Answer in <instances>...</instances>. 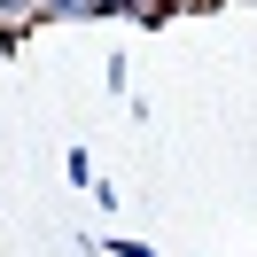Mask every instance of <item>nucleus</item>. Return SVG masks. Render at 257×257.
<instances>
[{
    "label": "nucleus",
    "mask_w": 257,
    "mask_h": 257,
    "mask_svg": "<svg viewBox=\"0 0 257 257\" xmlns=\"http://www.w3.org/2000/svg\"><path fill=\"white\" fill-rule=\"evenodd\" d=\"M164 0H39V24H94V16H156Z\"/></svg>",
    "instance_id": "1"
},
{
    "label": "nucleus",
    "mask_w": 257,
    "mask_h": 257,
    "mask_svg": "<svg viewBox=\"0 0 257 257\" xmlns=\"http://www.w3.org/2000/svg\"><path fill=\"white\" fill-rule=\"evenodd\" d=\"M32 8L39 0H0V24H32Z\"/></svg>",
    "instance_id": "2"
},
{
    "label": "nucleus",
    "mask_w": 257,
    "mask_h": 257,
    "mask_svg": "<svg viewBox=\"0 0 257 257\" xmlns=\"http://www.w3.org/2000/svg\"><path fill=\"white\" fill-rule=\"evenodd\" d=\"M109 257H156L148 241H109Z\"/></svg>",
    "instance_id": "3"
}]
</instances>
